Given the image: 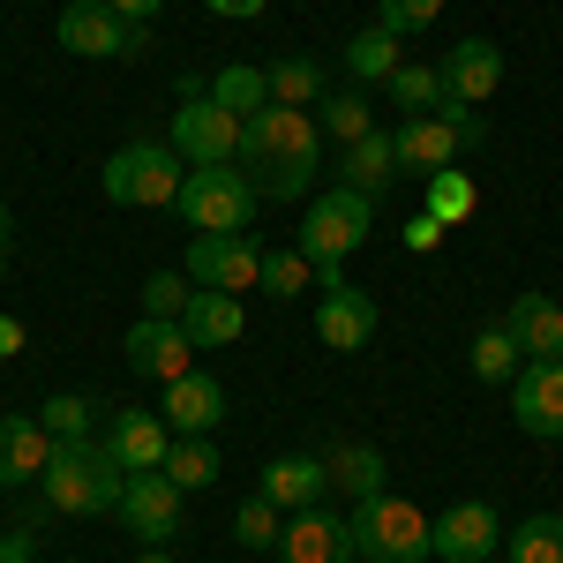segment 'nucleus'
I'll list each match as a JSON object with an SVG mask.
<instances>
[{"instance_id":"1","label":"nucleus","mask_w":563,"mask_h":563,"mask_svg":"<svg viewBox=\"0 0 563 563\" xmlns=\"http://www.w3.org/2000/svg\"><path fill=\"white\" fill-rule=\"evenodd\" d=\"M241 174L256 180L263 203H301L323 174V129L308 106H263L256 121H241Z\"/></svg>"},{"instance_id":"2","label":"nucleus","mask_w":563,"mask_h":563,"mask_svg":"<svg viewBox=\"0 0 563 563\" xmlns=\"http://www.w3.org/2000/svg\"><path fill=\"white\" fill-rule=\"evenodd\" d=\"M121 488H129V466L106 451V435H76V443H53V466H45L38 496L53 511H76V519H98V511H121Z\"/></svg>"},{"instance_id":"3","label":"nucleus","mask_w":563,"mask_h":563,"mask_svg":"<svg viewBox=\"0 0 563 563\" xmlns=\"http://www.w3.org/2000/svg\"><path fill=\"white\" fill-rule=\"evenodd\" d=\"M353 526V556L361 563H429L435 556V519L413 504V496H368L346 511Z\"/></svg>"},{"instance_id":"4","label":"nucleus","mask_w":563,"mask_h":563,"mask_svg":"<svg viewBox=\"0 0 563 563\" xmlns=\"http://www.w3.org/2000/svg\"><path fill=\"white\" fill-rule=\"evenodd\" d=\"M98 180H106V196H113L121 211H166V203H180L188 158H180L166 135H143V143H121Z\"/></svg>"},{"instance_id":"5","label":"nucleus","mask_w":563,"mask_h":563,"mask_svg":"<svg viewBox=\"0 0 563 563\" xmlns=\"http://www.w3.org/2000/svg\"><path fill=\"white\" fill-rule=\"evenodd\" d=\"M368 225H376V196H361V188L339 180V188H323L301 211V241H294V249H301L316 271H331V263H346L353 249L368 241Z\"/></svg>"},{"instance_id":"6","label":"nucleus","mask_w":563,"mask_h":563,"mask_svg":"<svg viewBox=\"0 0 563 563\" xmlns=\"http://www.w3.org/2000/svg\"><path fill=\"white\" fill-rule=\"evenodd\" d=\"M256 203L263 196L241 166H188L174 211L188 218L196 233H249V225H256Z\"/></svg>"},{"instance_id":"7","label":"nucleus","mask_w":563,"mask_h":563,"mask_svg":"<svg viewBox=\"0 0 563 563\" xmlns=\"http://www.w3.org/2000/svg\"><path fill=\"white\" fill-rule=\"evenodd\" d=\"M60 45L84 53V60H143L151 53V23L113 15L106 0H68L60 8Z\"/></svg>"},{"instance_id":"8","label":"nucleus","mask_w":563,"mask_h":563,"mask_svg":"<svg viewBox=\"0 0 563 563\" xmlns=\"http://www.w3.org/2000/svg\"><path fill=\"white\" fill-rule=\"evenodd\" d=\"M188 166H233L241 158V113H225L211 90H188V106H174V129H166Z\"/></svg>"},{"instance_id":"9","label":"nucleus","mask_w":563,"mask_h":563,"mask_svg":"<svg viewBox=\"0 0 563 563\" xmlns=\"http://www.w3.org/2000/svg\"><path fill=\"white\" fill-rule=\"evenodd\" d=\"M316 286H323V308H316V339L331 353H361L376 339V301L353 286L346 271L331 263V271H316Z\"/></svg>"},{"instance_id":"10","label":"nucleus","mask_w":563,"mask_h":563,"mask_svg":"<svg viewBox=\"0 0 563 563\" xmlns=\"http://www.w3.org/2000/svg\"><path fill=\"white\" fill-rule=\"evenodd\" d=\"M188 278L211 294H249L263 278V249L249 233H196L188 241Z\"/></svg>"},{"instance_id":"11","label":"nucleus","mask_w":563,"mask_h":563,"mask_svg":"<svg viewBox=\"0 0 563 563\" xmlns=\"http://www.w3.org/2000/svg\"><path fill=\"white\" fill-rule=\"evenodd\" d=\"M129 368L143 376V384H180L188 368H196V339L180 331L174 316H135V331H129Z\"/></svg>"},{"instance_id":"12","label":"nucleus","mask_w":563,"mask_h":563,"mask_svg":"<svg viewBox=\"0 0 563 563\" xmlns=\"http://www.w3.org/2000/svg\"><path fill=\"white\" fill-rule=\"evenodd\" d=\"M121 519H129V533L143 541V549H166V541L180 533V488L166 481V466L129 474V488H121Z\"/></svg>"},{"instance_id":"13","label":"nucleus","mask_w":563,"mask_h":563,"mask_svg":"<svg viewBox=\"0 0 563 563\" xmlns=\"http://www.w3.org/2000/svg\"><path fill=\"white\" fill-rule=\"evenodd\" d=\"M278 563H361L353 556V526L323 504L308 511H286V533H278Z\"/></svg>"},{"instance_id":"14","label":"nucleus","mask_w":563,"mask_h":563,"mask_svg":"<svg viewBox=\"0 0 563 563\" xmlns=\"http://www.w3.org/2000/svg\"><path fill=\"white\" fill-rule=\"evenodd\" d=\"M511 421L526 435H541V443L563 435V361H526L511 376Z\"/></svg>"},{"instance_id":"15","label":"nucleus","mask_w":563,"mask_h":563,"mask_svg":"<svg viewBox=\"0 0 563 563\" xmlns=\"http://www.w3.org/2000/svg\"><path fill=\"white\" fill-rule=\"evenodd\" d=\"M443 90H451V106H488V98L504 90V45L459 38L443 53Z\"/></svg>"},{"instance_id":"16","label":"nucleus","mask_w":563,"mask_h":563,"mask_svg":"<svg viewBox=\"0 0 563 563\" xmlns=\"http://www.w3.org/2000/svg\"><path fill=\"white\" fill-rule=\"evenodd\" d=\"M504 549V519L488 511V504H451L443 519H435V556L443 563H481V556H496Z\"/></svg>"},{"instance_id":"17","label":"nucleus","mask_w":563,"mask_h":563,"mask_svg":"<svg viewBox=\"0 0 563 563\" xmlns=\"http://www.w3.org/2000/svg\"><path fill=\"white\" fill-rule=\"evenodd\" d=\"M398 143V174H443V166H459V129L443 121V113H413V121H398L390 129Z\"/></svg>"},{"instance_id":"18","label":"nucleus","mask_w":563,"mask_h":563,"mask_svg":"<svg viewBox=\"0 0 563 563\" xmlns=\"http://www.w3.org/2000/svg\"><path fill=\"white\" fill-rule=\"evenodd\" d=\"M106 451L129 466V474H151V466H166V451H174V435H166V421L158 413H143V406H121L113 421H106Z\"/></svg>"},{"instance_id":"19","label":"nucleus","mask_w":563,"mask_h":563,"mask_svg":"<svg viewBox=\"0 0 563 563\" xmlns=\"http://www.w3.org/2000/svg\"><path fill=\"white\" fill-rule=\"evenodd\" d=\"M45 466H53V435H45V421L8 413V421H0V488H31V481H45Z\"/></svg>"},{"instance_id":"20","label":"nucleus","mask_w":563,"mask_h":563,"mask_svg":"<svg viewBox=\"0 0 563 563\" xmlns=\"http://www.w3.org/2000/svg\"><path fill=\"white\" fill-rule=\"evenodd\" d=\"M504 331L519 339L526 361H563V308L549 294H519V301L504 308Z\"/></svg>"},{"instance_id":"21","label":"nucleus","mask_w":563,"mask_h":563,"mask_svg":"<svg viewBox=\"0 0 563 563\" xmlns=\"http://www.w3.org/2000/svg\"><path fill=\"white\" fill-rule=\"evenodd\" d=\"M323 488H331V466L308 459V451H286V459L263 466V496H271L278 511H308V504H323Z\"/></svg>"},{"instance_id":"22","label":"nucleus","mask_w":563,"mask_h":563,"mask_svg":"<svg viewBox=\"0 0 563 563\" xmlns=\"http://www.w3.org/2000/svg\"><path fill=\"white\" fill-rule=\"evenodd\" d=\"M218 421H225V390H218V376H180V384H166V429L180 435H211Z\"/></svg>"},{"instance_id":"23","label":"nucleus","mask_w":563,"mask_h":563,"mask_svg":"<svg viewBox=\"0 0 563 563\" xmlns=\"http://www.w3.org/2000/svg\"><path fill=\"white\" fill-rule=\"evenodd\" d=\"M180 331H188L196 346H233V339L249 331L241 294H211V286H196V294H188V308H180Z\"/></svg>"},{"instance_id":"24","label":"nucleus","mask_w":563,"mask_h":563,"mask_svg":"<svg viewBox=\"0 0 563 563\" xmlns=\"http://www.w3.org/2000/svg\"><path fill=\"white\" fill-rule=\"evenodd\" d=\"M339 158H346V166H339V180H346V188H361V196H384L390 180H398V143H390L384 129L361 135V143H346Z\"/></svg>"},{"instance_id":"25","label":"nucleus","mask_w":563,"mask_h":563,"mask_svg":"<svg viewBox=\"0 0 563 563\" xmlns=\"http://www.w3.org/2000/svg\"><path fill=\"white\" fill-rule=\"evenodd\" d=\"M323 466H331V488H346L353 504H368V496H384V451H376V443H339V451H331V459H323Z\"/></svg>"},{"instance_id":"26","label":"nucleus","mask_w":563,"mask_h":563,"mask_svg":"<svg viewBox=\"0 0 563 563\" xmlns=\"http://www.w3.org/2000/svg\"><path fill=\"white\" fill-rule=\"evenodd\" d=\"M316 129H323V143H339V151L361 143V135H376V106H368V90H361V84L323 90V121H316Z\"/></svg>"},{"instance_id":"27","label":"nucleus","mask_w":563,"mask_h":563,"mask_svg":"<svg viewBox=\"0 0 563 563\" xmlns=\"http://www.w3.org/2000/svg\"><path fill=\"white\" fill-rule=\"evenodd\" d=\"M504 563H563V511H533V519L511 526Z\"/></svg>"},{"instance_id":"28","label":"nucleus","mask_w":563,"mask_h":563,"mask_svg":"<svg viewBox=\"0 0 563 563\" xmlns=\"http://www.w3.org/2000/svg\"><path fill=\"white\" fill-rule=\"evenodd\" d=\"M384 98H390V106H406V121H413V113H443V98H451V90H443V68L398 60V76L384 84Z\"/></svg>"},{"instance_id":"29","label":"nucleus","mask_w":563,"mask_h":563,"mask_svg":"<svg viewBox=\"0 0 563 563\" xmlns=\"http://www.w3.org/2000/svg\"><path fill=\"white\" fill-rule=\"evenodd\" d=\"M346 76L353 84H390L398 76V38H390L384 23H368L361 38H346Z\"/></svg>"},{"instance_id":"30","label":"nucleus","mask_w":563,"mask_h":563,"mask_svg":"<svg viewBox=\"0 0 563 563\" xmlns=\"http://www.w3.org/2000/svg\"><path fill=\"white\" fill-rule=\"evenodd\" d=\"M263 84H271V106H323V68L301 60V53L271 60V68H263Z\"/></svg>"},{"instance_id":"31","label":"nucleus","mask_w":563,"mask_h":563,"mask_svg":"<svg viewBox=\"0 0 563 563\" xmlns=\"http://www.w3.org/2000/svg\"><path fill=\"white\" fill-rule=\"evenodd\" d=\"M211 98L225 106V113L256 121L263 106H271V84H263V68H249V60H233V68H218V76H211Z\"/></svg>"},{"instance_id":"32","label":"nucleus","mask_w":563,"mask_h":563,"mask_svg":"<svg viewBox=\"0 0 563 563\" xmlns=\"http://www.w3.org/2000/svg\"><path fill=\"white\" fill-rule=\"evenodd\" d=\"M218 466H225V459L211 451V435H180L174 451H166V481H174L180 496H188V488H211Z\"/></svg>"},{"instance_id":"33","label":"nucleus","mask_w":563,"mask_h":563,"mask_svg":"<svg viewBox=\"0 0 563 563\" xmlns=\"http://www.w3.org/2000/svg\"><path fill=\"white\" fill-rule=\"evenodd\" d=\"M466 361H474V376H481V384H511V376H519V368H526L519 339H511L504 323H488V331H481V339H474V353H466Z\"/></svg>"},{"instance_id":"34","label":"nucleus","mask_w":563,"mask_h":563,"mask_svg":"<svg viewBox=\"0 0 563 563\" xmlns=\"http://www.w3.org/2000/svg\"><path fill=\"white\" fill-rule=\"evenodd\" d=\"M271 301H294L301 286H316V263L301 256V249H263V278H256Z\"/></svg>"},{"instance_id":"35","label":"nucleus","mask_w":563,"mask_h":563,"mask_svg":"<svg viewBox=\"0 0 563 563\" xmlns=\"http://www.w3.org/2000/svg\"><path fill=\"white\" fill-rule=\"evenodd\" d=\"M45 435L53 443H76V435H98V398H76V390H60V398H45Z\"/></svg>"},{"instance_id":"36","label":"nucleus","mask_w":563,"mask_h":563,"mask_svg":"<svg viewBox=\"0 0 563 563\" xmlns=\"http://www.w3.org/2000/svg\"><path fill=\"white\" fill-rule=\"evenodd\" d=\"M278 533H286V511L256 488V496L233 511V541H241V549H278Z\"/></svg>"},{"instance_id":"37","label":"nucleus","mask_w":563,"mask_h":563,"mask_svg":"<svg viewBox=\"0 0 563 563\" xmlns=\"http://www.w3.org/2000/svg\"><path fill=\"white\" fill-rule=\"evenodd\" d=\"M466 211H474V180L459 174V166H443V174H429V218H443V225H459Z\"/></svg>"},{"instance_id":"38","label":"nucleus","mask_w":563,"mask_h":563,"mask_svg":"<svg viewBox=\"0 0 563 563\" xmlns=\"http://www.w3.org/2000/svg\"><path fill=\"white\" fill-rule=\"evenodd\" d=\"M188 294H196L188 271H151V278H143V316H174V323H180Z\"/></svg>"},{"instance_id":"39","label":"nucleus","mask_w":563,"mask_h":563,"mask_svg":"<svg viewBox=\"0 0 563 563\" xmlns=\"http://www.w3.org/2000/svg\"><path fill=\"white\" fill-rule=\"evenodd\" d=\"M435 15H443V0H376V23L390 38H421Z\"/></svg>"},{"instance_id":"40","label":"nucleus","mask_w":563,"mask_h":563,"mask_svg":"<svg viewBox=\"0 0 563 563\" xmlns=\"http://www.w3.org/2000/svg\"><path fill=\"white\" fill-rule=\"evenodd\" d=\"M31 549H38V519L8 526V541H0V563H31Z\"/></svg>"},{"instance_id":"41","label":"nucleus","mask_w":563,"mask_h":563,"mask_svg":"<svg viewBox=\"0 0 563 563\" xmlns=\"http://www.w3.org/2000/svg\"><path fill=\"white\" fill-rule=\"evenodd\" d=\"M435 241H443V218H429V211H421V218H406V249H413V256H429Z\"/></svg>"},{"instance_id":"42","label":"nucleus","mask_w":563,"mask_h":563,"mask_svg":"<svg viewBox=\"0 0 563 563\" xmlns=\"http://www.w3.org/2000/svg\"><path fill=\"white\" fill-rule=\"evenodd\" d=\"M203 8H211V15H233V23H249V15L271 8V0H203Z\"/></svg>"},{"instance_id":"43","label":"nucleus","mask_w":563,"mask_h":563,"mask_svg":"<svg viewBox=\"0 0 563 563\" xmlns=\"http://www.w3.org/2000/svg\"><path fill=\"white\" fill-rule=\"evenodd\" d=\"M106 8H113V15H129V23H151L166 0H106Z\"/></svg>"},{"instance_id":"44","label":"nucleus","mask_w":563,"mask_h":563,"mask_svg":"<svg viewBox=\"0 0 563 563\" xmlns=\"http://www.w3.org/2000/svg\"><path fill=\"white\" fill-rule=\"evenodd\" d=\"M15 353H23V323H15V316H0V361H15Z\"/></svg>"},{"instance_id":"45","label":"nucleus","mask_w":563,"mask_h":563,"mask_svg":"<svg viewBox=\"0 0 563 563\" xmlns=\"http://www.w3.org/2000/svg\"><path fill=\"white\" fill-rule=\"evenodd\" d=\"M8 249H15V233H8V203H0V278H8Z\"/></svg>"},{"instance_id":"46","label":"nucleus","mask_w":563,"mask_h":563,"mask_svg":"<svg viewBox=\"0 0 563 563\" xmlns=\"http://www.w3.org/2000/svg\"><path fill=\"white\" fill-rule=\"evenodd\" d=\"M135 563H174V556H166V549H143V556H135Z\"/></svg>"},{"instance_id":"47","label":"nucleus","mask_w":563,"mask_h":563,"mask_svg":"<svg viewBox=\"0 0 563 563\" xmlns=\"http://www.w3.org/2000/svg\"><path fill=\"white\" fill-rule=\"evenodd\" d=\"M0 541H8V519H0Z\"/></svg>"},{"instance_id":"48","label":"nucleus","mask_w":563,"mask_h":563,"mask_svg":"<svg viewBox=\"0 0 563 563\" xmlns=\"http://www.w3.org/2000/svg\"><path fill=\"white\" fill-rule=\"evenodd\" d=\"M481 563H488V556H481Z\"/></svg>"}]
</instances>
